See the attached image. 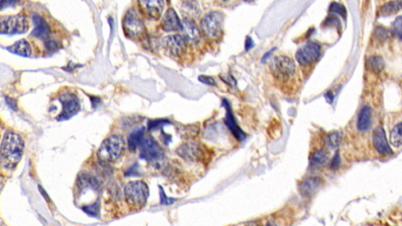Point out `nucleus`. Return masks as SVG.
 <instances>
[{
    "label": "nucleus",
    "instance_id": "obj_7",
    "mask_svg": "<svg viewBox=\"0 0 402 226\" xmlns=\"http://www.w3.org/2000/svg\"><path fill=\"white\" fill-rule=\"evenodd\" d=\"M123 28L125 34L131 38L139 37L145 32V25L134 8H131L125 13Z\"/></svg>",
    "mask_w": 402,
    "mask_h": 226
},
{
    "label": "nucleus",
    "instance_id": "obj_30",
    "mask_svg": "<svg viewBox=\"0 0 402 226\" xmlns=\"http://www.w3.org/2000/svg\"><path fill=\"white\" fill-rule=\"evenodd\" d=\"M166 124H169V121L166 120H152L149 123V130L159 129Z\"/></svg>",
    "mask_w": 402,
    "mask_h": 226
},
{
    "label": "nucleus",
    "instance_id": "obj_10",
    "mask_svg": "<svg viewBox=\"0 0 402 226\" xmlns=\"http://www.w3.org/2000/svg\"><path fill=\"white\" fill-rule=\"evenodd\" d=\"M59 101L62 105V111L57 116L58 120H66L73 117L80 110V103L78 97L73 93H61L59 96Z\"/></svg>",
    "mask_w": 402,
    "mask_h": 226
},
{
    "label": "nucleus",
    "instance_id": "obj_3",
    "mask_svg": "<svg viewBox=\"0 0 402 226\" xmlns=\"http://www.w3.org/2000/svg\"><path fill=\"white\" fill-rule=\"evenodd\" d=\"M149 187L142 181H130L124 188V196L128 205L136 209L145 207L149 197Z\"/></svg>",
    "mask_w": 402,
    "mask_h": 226
},
{
    "label": "nucleus",
    "instance_id": "obj_12",
    "mask_svg": "<svg viewBox=\"0 0 402 226\" xmlns=\"http://www.w3.org/2000/svg\"><path fill=\"white\" fill-rule=\"evenodd\" d=\"M164 153L154 139H145L140 146V157L148 162H157L162 160Z\"/></svg>",
    "mask_w": 402,
    "mask_h": 226
},
{
    "label": "nucleus",
    "instance_id": "obj_38",
    "mask_svg": "<svg viewBox=\"0 0 402 226\" xmlns=\"http://www.w3.org/2000/svg\"><path fill=\"white\" fill-rule=\"evenodd\" d=\"M243 1H244V2H255V1H256V0H243Z\"/></svg>",
    "mask_w": 402,
    "mask_h": 226
},
{
    "label": "nucleus",
    "instance_id": "obj_5",
    "mask_svg": "<svg viewBox=\"0 0 402 226\" xmlns=\"http://www.w3.org/2000/svg\"><path fill=\"white\" fill-rule=\"evenodd\" d=\"M224 14L222 12L211 11L203 17L201 21V29L207 38L215 40L221 34L223 29Z\"/></svg>",
    "mask_w": 402,
    "mask_h": 226
},
{
    "label": "nucleus",
    "instance_id": "obj_20",
    "mask_svg": "<svg viewBox=\"0 0 402 226\" xmlns=\"http://www.w3.org/2000/svg\"><path fill=\"white\" fill-rule=\"evenodd\" d=\"M372 109L370 108V107H363L359 112L358 118H357V129L361 132H365L368 131L372 124Z\"/></svg>",
    "mask_w": 402,
    "mask_h": 226
},
{
    "label": "nucleus",
    "instance_id": "obj_33",
    "mask_svg": "<svg viewBox=\"0 0 402 226\" xmlns=\"http://www.w3.org/2000/svg\"><path fill=\"white\" fill-rule=\"evenodd\" d=\"M18 2H19V0H1L0 6H1V9L3 10L4 8L16 6Z\"/></svg>",
    "mask_w": 402,
    "mask_h": 226
},
{
    "label": "nucleus",
    "instance_id": "obj_22",
    "mask_svg": "<svg viewBox=\"0 0 402 226\" xmlns=\"http://www.w3.org/2000/svg\"><path fill=\"white\" fill-rule=\"evenodd\" d=\"M328 160V155L324 149H317L313 152L310 160V165L312 169L322 168Z\"/></svg>",
    "mask_w": 402,
    "mask_h": 226
},
{
    "label": "nucleus",
    "instance_id": "obj_11",
    "mask_svg": "<svg viewBox=\"0 0 402 226\" xmlns=\"http://www.w3.org/2000/svg\"><path fill=\"white\" fill-rule=\"evenodd\" d=\"M187 41L181 35H172L163 40L164 49L170 55L175 57H182L186 51Z\"/></svg>",
    "mask_w": 402,
    "mask_h": 226
},
{
    "label": "nucleus",
    "instance_id": "obj_37",
    "mask_svg": "<svg viewBox=\"0 0 402 226\" xmlns=\"http://www.w3.org/2000/svg\"><path fill=\"white\" fill-rule=\"evenodd\" d=\"M253 46L254 43L252 39H251V37H248L246 40V43H245V49H246V50H249L251 48L253 47Z\"/></svg>",
    "mask_w": 402,
    "mask_h": 226
},
{
    "label": "nucleus",
    "instance_id": "obj_32",
    "mask_svg": "<svg viewBox=\"0 0 402 226\" xmlns=\"http://www.w3.org/2000/svg\"><path fill=\"white\" fill-rule=\"evenodd\" d=\"M175 199H172V198H168L167 197L166 195L164 193V190H163L162 188L160 187V203L161 204H164V205H168V204H171V203H174L175 202Z\"/></svg>",
    "mask_w": 402,
    "mask_h": 226
},
{
    "label": "nucleus",
    "instance_id": "obj_16",
    "mask_svg": "<svg viewBox=\"0 0 402 226\" xmlns=\"http://www.w3.org/2000/svg\"><path fill=\"white\" fill-rule=\"evenodd\" d=\"M372 141H373L374 147L380 154H392V150H391L389 143L387 141V137H386L385 131L381 126L378 127L374 131L373 135H372Z\"/></svg>",
    "mask_w": 402,
    "mask_h": 226
},
{
    "label": "nucleus",
    "instance_id": "obj_1",
    "mask_svg": "<svg viewBox=\"0 0 402 226\" xmlns=\"http://www.w3.org/2000/svg\"><path fill=\"white\" fill-rule=\"evenodd\" d=\"M23 140L13 131L4 135L1 144V163L6 169H13L21 161L24 152Z\"/></svg>",
    "mask_w": 402,
    "mask_h": 226
},
{
    "label": "nucleus",
    "instance_id": "obj_23",
    "mask_svg": "<svg viewBox=\"0 0 402 226\" xmlns=\"http://www.w3.org/2000/svg\"><path fill=\"white\" fill-rule=\"evenodd\" d=\"M8 50L11 53L22 57H29L32 54V48L29 43L25 40H21L13 44L12 46L7 47Z\"/></svg>",
    "mask_w": 402,
    "mask_h": 226
},
{
    "label": "nucleus",
    "instance_id": "obj_29",
    "mask_svg": "<svg viewBox=\"0 0 402 226\" xmlns=\"http://www.w3.org/2000/svg\"><path fill=\"white\" fill-rule=\"evenodd\" d=\"M84 210L86 213L91 216H96L98 215V211H99V207L97 205V203H93L92 205L87 206V207H83Z\"/></svg>",
    "mask_w": 402,
    "mask_h": 226
},
{
    "label": "nucleus",
    "instance_id": "obj_35",
    "mask_svg": "<svg viewBox=\"0 0 402 226\" xmlns=\"http://www.w3.org/2000/svg\"><path fill=\"white\" fill-rule=\"evenodd\" d=\"M199 80L203 84H208V85L216 86V83L212 77L207 76H200Z\"/></svg>",
    "mask_w": 402,
    "mask_h": 226
},
{
    "label": "nucleus",
    "instance_id": "obj_24",
    "mask_svg": "<svg viewBox=\"0 0 402 226\" xmlns=\"http://www.w3.org/2000/svg\"><path fill=\"white\" fill-rule=\"evenodd\" d=\"M365 65L366 68L370 72L377 74V73L381 72L384 69L385 62L380 56H371V57H368V59L366 60Z\"/></svg>",
    "mask_w": 402,
    "mask_h": 226
},
{
    "label": "nucleus",
    "instance_id": "obj_31",
    "mask_svg": "<svg viewBox=\"0 0 402 226\" xmlns=\"http://www.w3.org/2000/svg\"><path fill=\"white\" fill-rule=\"evenodd\" d=\"M388 32L385 28L383 27H378L376 29V38L378 40H384L388 37Z\"/></svg>",
    "mask_w": 402,
    "mask_h": 226
},
{
    "label": "nucleus",
    "instance_id": "obj_15",
    "mask_svg": "<svg viewBox=\"0 0 402 226\" xmlns=\"http://www.w3.org/2000/svg\"><path fill=\"white\" fill-rule=\"evenodd\" d=\"M182 36L187 42L191 44H197L200 40V33L196 22L193 19L185 17L181 21Z\"/></svg>",
    "mask_w": 402,
    "mask_h": 226
},
{
    "label": "nucleus",
    "instance_id": "obj_21",
    "mask_svg": "<svg viewBox=\"0 0 402 226\" xmlns=\"http://www.w3.org/2000/svg\"><path fill=\"white\" fill-rule=\"evenodd\" d=\"M145 131V129L144 127H140V128L134 129L131 132L130 135L128 136V148L132 152V151L134 152L137 149V147L141 145Z\"/></svg>",
    "mask_w": 402,
    "mask_h": 226
},
{
    "label": "nucleus",
    "instance_id": "obj_18",
    "mask_svg": "<svg viewBox=\"0 0 402 226\" xmlns=\"http://www.w3.org/2000/svg\"><path fill=\"white\" fill-rule=\"evenodd\" d=\"M34 29L31 36L41 40H46L50 35V29L46 21L38 14H35L33 17Z\"/></svg>",
    "mask_w": 402,
    "mask_h": 226
},
{
    "label": "nucleus",
    "instance_id": "obj_36",
    "mask_svg": "<svg viewBox=\"0 0 402 226\" xmlns=\"http://www.w3.org/2000/svg\"><path fill=\"white\" fill-rule=\"evenodd\" d=\"M339 163H340V159H339V153H336L332 159V163H331V168L332 169H336L339 167Z\"/></svg>",
    "mask_w": 402,
    "mask_h": 226
},
{
    "label": "nucleus",
    "instance_id": "obj_28",
    "mask_svg": "<svg viewBox=\"0 0 402 226\" xmlns=\"http://www.w3.org/2000/svg\"><path fill=\"white\" fill-rule=\"evenodd\" d=\"M391 32L397 38L402 40V16L397 17V19L393 22Z\"/></svg>",
    "mask_w": 402,
    "mask_h": 226
},
{
    "label": "nucleus",
    "instance_id": "obj_13",
    "mask_svg": "<svg viewBox=\"0 0 402 226\" xmlns=\"http://www.w3.org/2000/svg\"><path fill=\"white\" fill-rule=\"evenodd\" d=\"M141 12L151 19L158 20L164 8V0H137Z\"/></svg>",
    "mask_w": 402,
    "mask_h": 226
},
{
    "label": "nucleus",
    "instance_id": "obj_4",
    "mask_svg": "<svg viewBox=\"0 0 402 226\" xmlns=\"http://www.w3.org/2000/svg\"><path fill=\"white\" fill-rule=\"evenodd\" d=\"M125 143L122 136L110 135L101 143L97 151V156L105 162H113L118 160L124 152Z\"/></svg>",
    "mask_w": 402,
    "mask_h": 226
},
{
    "label": "nucleus",
    "instance_id": "obj_9",
    "mask_svg": "<svg viewBox=\"0 0 402 226\" xmlns=\"http://www.w3.org/2000/svg\"><path fill=\"white\" fill-rule=\"evenodd\" d=\"M320 54V46L316 43H307L298 49L296 58L302 67H307L316 62Z\"/></svg>",
    "mask_w": 402,
    "mask_h": 226
},
{
    "label": "nucleus",
    "instance_id": "obj_19",
    "mask_svg": "<svg viewBox=\"0 0 402 226\" xmlns=\"http://www.w3.org/2000/svg\"><path fill=\"white\" fill-rule=\"evenodd\" d=\"M223 105L226 108L227 112L226 116L225 118V124L227 126V128L230 130L231 132L234 135L235 137H236L239 141H243L245 138V135L243 132L240 128H239L238 125L236 124L235 121L234 117H233L232 112H231L230 108H229V103L227 101L224 100L223 101Z\"/></svg>",
    "mask_w": 402,
    "mask_h": 226
},
{
    "label": "nucleus",
    "instance_id": "obj_14",
    "mask_svg": "<svg viewBox=\"0 0 402 226\" xmlns=\"http://www.w3.org/2000/svg\"><path fill=\"white\" fill-rule=\"evenodd\" d=\"M324 180L320 176H308L302 180L299 184V193L303 197H311L313 196L322 185Z\"/></svg>",
    "mask_w": 402,
    "mask_h": 226
},
{
    "label": "nucleus",
    "instance_id": "obj_17",
    "mask_svg": "<svg viewBox=\"0 0 402 226\" xmlns=\"http://www.w3.org/2000/svg\"><path fill=\"white\" fill-rule=\"evenodd\" d=\"M181 26L182 25H181V21L175 10L172 8L168 9L166 13H164L162 21H161V27H162L163 30L165 31L167 33L177 32V31L181 30Z\"/></svg>",
    "mask_w": 402,
    "mask_h": 226
},
{
    "label": "nucleus",
    "instance_id": "obj_34",
    "mask_svg": "<svg viewBox=\"0 0 402 226\" xmlns=\"http://www.w3.org/2000/svg\"><path fill=\"white\" fill-rule=\"evenodd\" d=\"M331 10L333 12L339 13L340 15L344 16L346 14L345 8L338 3H333L331 6Z\"/></svg>",
    "mask_w": 402,
    "mask_h": 226
},
{
    "label": "nucleus",
    "instance_id": "obj_6",
    "mask_svg": "<svg viewBox=\"0 0 402 226\" xmlns=\"http://www.w3.org/2000/svg\"><path fill=\"white\" fill-rule=\"evenodd\" d=\"M29 30L26 17L22 14L6 16L1 19V34H22Z\"/></svg>",
    "mask_w": 402,
    "mask_h": 226
},
{
    "label": "nucleus",
    "instance_id": "obj_2",
    "mask_svg": "<svg viewBox=\"0 0 402 226\" xmlns=\"http://www.w3.org/2000/svg\"><path fill=\"white\" fill-rule=\"evenodd\" d=\"M271 74L278 82L285 84L296 75V66L293 60L288 56H276L269 64Z\"/></svg>",
    "mask_w": 402,
    "mask_h": 226
},
{
    "label": "nucleus",
    "instance_id": "obj_25",
    "mask_svg": "<svg viewBox=\"0 0 402 226\" xmlns=\"http://www.w3.org/2000/svg\"><path fill=\"white\" fill-rule=\"evenodd\" d=\"M401 10H402V0H393L380 8L379 14L382 16L393 15Z\"/></svg>",
    "mask_w": 402,
    "mask_h": 226
},
{
    "label": "nucleus",
    "instance_id": "obj_8",
    "mask_svg": "<svg viewBox=\"0 0 402 226\" xmlns=\"http://www.w3.org/2000/svg\"><path fill=\"white\" fill-rule=\"evenodd\" d=\"M176 152L179 156L187 161H204L206 156L204 146L195 141H189L181 144L177 148Z\"/></svg>",
    "mask_w": 402,
    "mask_h": 226
},
{
    "label": "nucleus",
    "instance_id": "obj_26",
    "mask_svg": "<svg viewBox=\"0 0 402 226\" xmlns=\"http://www.w3.org/2000/svg\"><path fill=\"white\" fill-rule=\"evenodd\" d=\"M342 141V134L340 132H332L325 135L324 144L327 148H336Z\"/></svg>",
    "mask_w": 402,
    "mask_h": 226
},
{
    "label": "nucleus",
    "instance_id": "obj_27",
    "mask_svg": "<svg viewBox=\"0 0 402 226\" xmlns=\"http://www.w3.org/2000/svg\"><path fill=\"white\" fill-rule=\"evenodd\" d=\"M390 141L391 144L395 147H400L402 145V122L397 124L393 128L390 135Z\"/></svg>",
    "mask_w": 402,
    "mask_h": 226
}]
</instances>
